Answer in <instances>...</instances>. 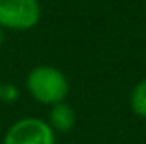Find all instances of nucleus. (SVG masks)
<instances>
[{
  "label": "nucleus",
  "instance_id": "f257e3e1",
  "mask_svg": "<svg viewBox=\"0 0 146 144\" xmlns=\"http://www.w3.org/2000/svg\"><path fill=\"white\" fill-rule=\"evenodd\" d=\"M26 90L37 104L52 107L67 100L70 83L61 69L52 65H37L26 76Z\"/></svg>",
  "mask_w": 146,
  "mask_h": 144
},
{
  "label": "nucleus",
  "instance_id": "f03ea898",
  "mask_svg": "<svg viewBox=\"0 0 146 144\" xmlns=\"http://www.w3.org/2000/svg\"><path fill=\"white\" fill-rule=\"evenodd\" d=\"M43 9L39 0H0V28L28 32L41 22Z\"/></svg>",
  "mask_w": 146,
  "mask_h": 144
},
{
  "label": "nucleus",
  "instance_id": "7ed1b4c3",
  "mask_svg": "<svg viewBox=\"0 0 146 144\" xmlns=\"http://www.w3.org/2000/svg\"><path fill=\"white\" fill-rule=\"evenodd\" d=\"M2 144H56V133L46 120L26 116L7 127Z\"/></svg>",
  "mask_w": 146,
  "mask_h": 144
},
{
  "label": "nucleus",
  "instance_id": "20e7f679",
  "mask_svg": "<svg viewBox=\"0 0 146 144\" xmlns=\"http://www.w3.org/2000/svg\"><path fill=\"white\" fill-rule=\"evenodd\" d=\"M46 122L54 133H68L76 124V113L67 102H59L50 107Z\"/></svg>",
  "mask_w": 146,
  "mask_h": 144
},
{
  "label": "nucleus",
  "instance_id": "39448f33",
  "mask_svg": "<svg viewBox=\"0 0 146 144\" xmlns=\"http://www.w3.org/2000/svg\"><path fill=\"white\" fill-rule=\"evenodd\" d=\"M129 109L135 116L146 118V78L139 79L129 92Z\"/></svg>",
  "mask_w": 146,
  "mask_h": 144
},
{
  "label": "nucleus",
  "instance_id": "423d86ee",
  "mask_svg": "<svg viewBox=\"0 0 146 144\" xmlns=\"http://www.w3.org/2000/svg\"><path fill=\"white\" fill-rule=\"evenodd\" d=\"M21 98V90L15 83H0V102L4 104H15Z\"/></svg>",
  "mask_w": 146,
  "mask_h": 144
},
{
  "label": "nucleus",
  "instance_id": "0eeeda50",
  "mask_svg": "<svg viewBox=\"0 0 146 144\" xmlns=\"http://www.w3.org/2000/svg\"><path fill=\"white\" fill-rule=\"evenodd\" d=\"M4 41H6V33H4V28H0V46L4 44Z\"/></svg>",
  "mask_w": 146,
  "mask_h": 144
},
{
  "label": "nucleus",
  "instance_id": "6e6552de",
  "mask_svg": "<svg viewBox=\"0 0 146 144\" xmlns=\"http://www.w3.org/2000/svg\"><path fill=\"white\" fill-rule=\"evenodd\" d=\"M65 144H76V142H65Z\"/></svg>",
  "mask_w": 146,
  "mask_h": 144
},
{
  "label": "nucleus",
  "instance_id": "1a4fd4ad",
  "mask_svg": "<svg viewBox=\"0 0 146 144\" xmlns=\"http://www.w3.org/2000/svg\"><path fill=\"white\" fill-rule=\"evenodd\" d=\"M0 83H2V81H0Z\"/></svg>",
  "mask_w": 146,
  "mask_h": 144
}]
</instances>
